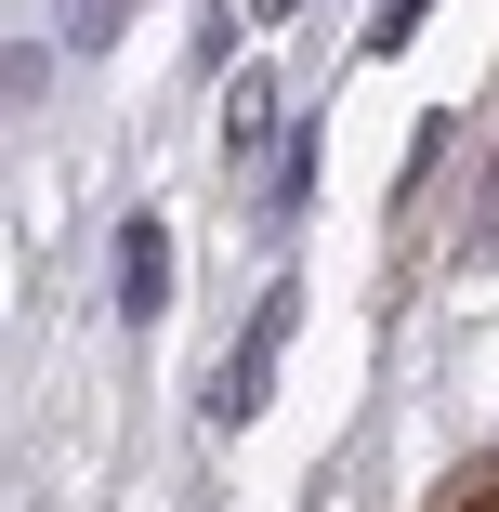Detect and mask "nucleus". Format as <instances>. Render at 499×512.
Returning a JSON list of instances; mask_svg holds the SVG:
<instances>
[{
  "label": "nucleus",
  "instance_id": "2",
  "mask_svg": "<svg viewBox=\"0 0 499 512\" xmlns=\"http://www.w3.org/2000/svg\"><path fill=\"white\" fill-rule=\"evenodd\" d=\"M224 158H237V171L289 158V145H276V79H263V66H237V92H224Z\"/></svg>",
  "mask_w": 499,
  "mask_h": 512
},
{
  "label": "nucleus",
  "instance_id": "1",
  "mask_svg": "<svg viewBox=\"0 0 499 512\" xmlns=\"http://www.w3.org/2000/svg\"><path fill=\"white\" fill-rule=\"evenodd\" d=\"M289 316H303V289H263L250 342L211 368V421H263V394H276V355H289Z\"/></svg>",
  "mask_w": 499,
  "mask_h": 512
},
{
  "label": "nucleus",
  "instance_id": "5",
  "mask_svg": "<svg viewBox=\"0 0 499 512\" xmlns=\"http://www.w3.org/2000/svg\"><path fill=\"white\" fill-rule=\"evenodd\" d=\"M460 263H499V171H486V211H473V237H460Z\"/></svg>",
  "mask_w": 499,
  "mask_h": 512
},
{
  "label": "nucleus",
  "instance_id": "7",
  "mask_svg": "<svg viewBox=\"0 0 499 512\" xmlns=\"http://www.w3.org/2000/svg\"><path fill=\"white\" fill-rule=\"evenodd\" d=\"M250 14H263V27H276V14H303V0H250Z\"/></svg>",
  "mask_w": 499,
  "mask_h": 512
},
{
  "label": "nucleus",
  "instance_id": "4",
  "mask_svg": "<svg viewBox=\"0 0 499 512\" xmlns=\"http://www.w3.org/2000/svg\"><path fill=\"white\" fill-rule=\"evenodd\" d=\"M421 14H434V0H381V27H368V53H408V40H421Z\"/></svg>",
  "mask_w": 499,
  "mask_h": 512
},
{
  "label": "nucleus",
  "instance_id": "6",
  "mask_svg": "<svg viewBox=\"0 0 499 512\" xmlns=\"http://www.w3.org/2000/svg\"><path fill=\"white\" fill-rule=\"evenodd\" d=\"M106 14H119V0H66V40H106Z\"/></svg>",
  "mask_w": 499,
  "mask_h": 512
},
{
  "label": "nucleus",
  "instance_id": "3",
  "mask_svg": "<svg viewBox=\"0 0 499 512\" xmlns=\"http://www.w3.org/2000/svg\"><path fill=\"white\" fill-rule=\"evenodd\" d=\"M119 302H132V316L171 302V224H132V237H119Z\"/></svg>",
  "mask_w": 499,
  "mask_h": 512
}]
</instances>
